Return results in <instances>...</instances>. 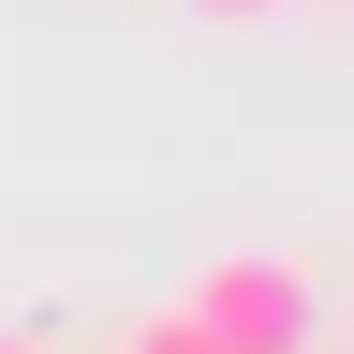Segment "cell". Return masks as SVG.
<instances>
[{
    "label": "cell",
    "mask_w": 354,
    "mask_h": 354,
    "mask_svg": "<svg viewBox=\"0 0 354 354\" xmlns=\"http://www.w3.org/2000/svg\"><path fill=\"white\" fill-rule=\"evenodd\" d=\"M0 354H30V339H15V325H0Z\"/></svg>",
    "instance_id": "cell-4"
},
{
    "label": "cell",
    "mask_w": 354,
    "mask_h": 354,
    "mask_svg": "<svg viewBox=\"0 0 354 354\" xmlns=\"http://www.w3.org/2000/svg\"><path fill=\"white\" fill-rule=\"evenodd\" d=\"M177 15H207V30H251V15H281V0H177Z\"/></svg>",
    "instance_id": "cell-3"
},
{
    "label": "cell",
    "mask_w": 354,
    "mask_h": 354,
    "mask_svg": "<svg viewBox=\"0 0 354 354\" xmlns=\"http://www.w3.org/2000/svg\"><path fill=\"white\" fill-rule=\"evenodd\" d=\"M177 310H192L221 354H325V295H310L295 251H207L192 281H177Z\"/></svg>",
    "instance_id": "cell-1"
},
{
    "label": "cell",
    "mask_w": 354,
    "mask_h": 354,
    "mask_svg": "<svg viewBox=\"0 0 354 354\" xmlns=\"http://www.w3.org/2000/svg\"><path fill=\"white\" fill-rule=\"evenodd\" d=\"M118 354H221V339H207V325H192V310H177V295H162V310H133V339H118Z\"/></svg>",
    "instance_id": "cell-2"
}]
</instances>
